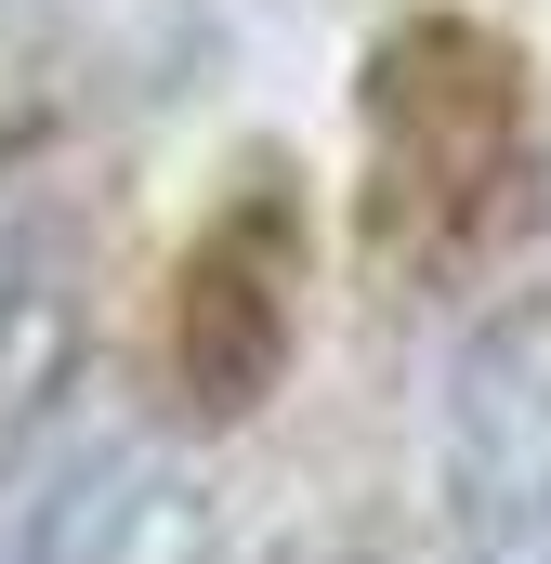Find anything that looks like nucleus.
<instances>
[{
  "mask_svg": "<svg viewBox=\"0 0 551 564\" xmlns=\"http://www.w3.org/2000/svg\"><path fill=\"white\" fill-rule=\"evenodd\" d=\"M0 564H197L184 473L132 433H40L0 473Z\"/></svg>",
  "mask_w": 551,
  "mask_h": 564,
  "instance_id": "nucleus-1",
  "label": "nucleus"
},
{
  "mask_svg": "<svg viewBox=\"0 0 551 564\" xmlns=\"http://www.w3.org/2000/svg\"><path fill=\"white\" fill-rule=\"evenodd\" d=\"M197 0H0V171H26L53 132L106 119L171 66Z\"/></svg>",
  "mask_w": 551,
  "mask_h": 564,
  "instance_id": "nucleus-3",
  "label": "nucleus"
},
{
  "mask_svg": "<svg viewBox=\"0 0 551 564\" xmlns=\"http://www.w3.org/2000/svg\"><path fill=\"white\" fill-rule=\"evenodd\" d=\"M302 564H315V552H302Z\"/></svg>",
  "mask_w": 551,
  "mask_h": 564,
  "instance_id": "nucleus-4",
  "label": "nucleus"
},
{
  "mask_svg": "<svg viewBox=\"0 0 551 564\" xmlns=\"http://www.w3.org/2000/svg\"><path fill=\"white\" fill-rule=\"evenodd\" d=\"M446 539L460 564H551V355L473 341L446 381Z\"/></svg>",
  "mask_w": 551,
  "mask_h": 564,
  "instance_id": "nucleus-2",
  "label": "nucleus"
}]
</instances>
